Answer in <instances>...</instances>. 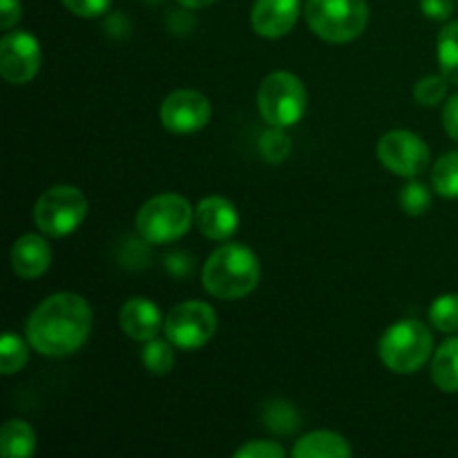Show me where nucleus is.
I'll list each match as a JSON object with an SVG mask.
<instances>
[{
  "label": "nucleus",
  "instance_id": "nucleus-22",
  "mask_svg": "<svg viewBox=\"0 0 458 458\" xmlns=\"http://www.w3.org/2000/svg\"><path fill=\"white\" fill-rule=\"evenodd\" d=\"M141 360L146 365V369L155 376H165L174 365V352L173 343H165V340L152 338L148 340L146 347H143Z\"/></svg>",
  "mask_w": 458,
  "mask_h": 458
},
{
  "label": "nucleus",
  "instance_id": "nucleus-28",
  "mask_svg": "<svg viewBox=\"0 0 458 458\" xmlns=\"http://www.w3.org/2000/svg\"><path fill=\"white\" fill-rule=\"evenodd\" d=\"M74 16L81 18H97L107 12L112 0H61Z\"/></svg>",
  "mask_w": 458,
  "mask_h": 458
},
{
  "label": "nucleus",
  "instance_id": "nucleus-30",
  "mask_svg": "<svg viewBox=\"0 0 458 458\" xmlns=\"http://www.w3.org/2000/svg\"><path fill=\"white\" fill-rule=\"evenodd\" d=\"M22 16L21 0H0V25L3 30H12Z\"/></svg>",
  "mask_w": 458,
  "mask_h": 458
},
{
  "label": "nucleus",
  "instance_id": "nucleus-33",
  "mask_svg": "<svg viewBox=\"0 0 458 458\" xmlns=\"http://www.w3.org/2000/svg\"><path fill=\"white\" fill-rule=\"evenodd\" d=\"M456 3H458V0H456Z\"/></svg>",
  "mask_w": 458,
  "mask_h": 458
},
{
  "label": "nucleus",
  "instance_id": "nucleus-10",
  "mask_svg": "<svg viewBox=\"0 0 458 458\" xmlns=\"http://www.w3.org/2000/svg\"><path fill=\"white\" fill-rule=\"evenodd\" d=\"M210 101L197 89H174L164 98L159 119L173 134H192L210 121Z\"/></svg>",
  "mask_w": 458,
  "mask_h": 458
},
{
  "label": "nucleus",
  "instance_id": "nucleus-20",
  "mask_svg": "<svg viewBox=\"0 0 458 458\" xmlns=\"http://www.w3.org/2000/svg\"><path fill=\"white\" fill-rule=\"evenodd\" d=\"M434 191L447 199H458V152H447L432 168Z\"/></svg>",
  "mask_w": 458,
  "mask_h": 458
},
{
  "label": "nucleus",
  "instance_id": "nucleus-16",
  "mask_svg": "<svg viewBox=\"0 0 458 458\" xmlns=\"http://www.w3.org/2000/svg\"><path fill=\"white\" fill-rule=\"evenodd\" d=\"M295 458H349L352 456V447L344 441L340 434L327 432V429H320V432L304 434L293 447Z\"/></svg>",
  "mask_w": 458,
  "mask_h": 458
},
{
  "label": "nucleus",
  "instance_id": "nucleus-26",
  "mask_svg": "<svg viewBox=\"0 0 458 458\" xmlns=\"http://www.w3.org/2000/svg\"><path fill=\"white\" fill-rule=\"evenodd\" d=\"M401 206L407 215H425L432 206V195H429L428 186L420 182H410L403 186L401 191Z\"/></svg>",
  "mask_w": 458,
  "mask_h": 458
},
{
  "label": "nucleus",
  "instance_id": "nucleus-29",
  "mask_svg": "<svg viewBox=\"0 0 458 458\" xmlns=\"http://www.w3.org/2000/svg\"><path fill=\"white\" fill-rule=\"evenodd\" d=\"M420 9L432 21H447L454 12V0H420Z\"/></svg>",
  "mask_w": 458,
  "mask_h": 458
},
{
  "label": "nucleus",
  "instance_id": "nucleus-7",
  "mask_svg": "<svg viewBox=\"0 0 458 458\" xmlns=\"http://www.w3.org/2000/svg\"><path fill=\"white\" fill-rule=\"evenodd\" d=\"M88 199L74 186H52L34 206V224L49 237H65L83 224Z\"/></svg>",
  "mask_w": 458,
  "mask_h": 458
},
{
  "label": "nucleus",
  "instance_id": "nucleus-5",
  "mask_svg": "<svg viewBox=\"0 0 458 458\" xmlns=\"http://www.w3.org/2000/svg\"><path fill=\"white\" fill-rule=\"evenodd\" d=\"M195 222V210L174 192L152 197L150 201L139 208L137 213V231L148 244H170L177 242L188 233V228Z\"/></svg>",
  "mask_w": 458,
  "mask_h": 458
},
{
  "label": "nucleus",
  "instance_id": "nucleus-19",
  "mask_svg": "<svg viewBox=\"0 0 458 458\" xmlns=\"http://www.w3.org/2000/svg\"><path fill=\"white\" fill-rule=\"evenodd\" d=\"M438 65L441 74L452 85H458V21L443 27L438 34Z\"/></svg>",
  "mask_w": 458,
  "mask_h": 458
},
{
  "label": "nucleus",
  "instance_id": "nucleus-12",
  "mask_svg": "<svg viewBox=\"0 0 458 458\" xmlns=\"http://www.w3.org/2000/svg\"><path fill=\"white\" fill-rule=\"evenodd\" d=\"M300 9V0H255L250 25L264 38H282L295 27Z\"/></svg>",
  "mask_w": 458,
  "mask_h": 458
},
{
  "label": "nucleus",
  "instance_id": "nucleus-13",
  "mask_svg": "<svg viewBox=\"0 0 458 458\" xmlns=\"http://www.w3.org/2000/svg\"><path fill=\"white\" fill-rule=\"evenodd\" d=\"M195 222L201 235L215 242H226L235 235L237 226H240V215L233 201L226 197L210 195L199 201L195 210Z\"/></svg>",
  "mask_w": 458,
  "mask_h": 458
},
{
  "label": "nucleus",
  "instance_id": "nucleus-15",
  "mask_svg": "<svg viewBox=\"0 0 458 458\" xmlns=\"http://www.w3.org/2000/svg\"><path fill=\"white\" fill-rule=\"evenodd\" d=\"M52 264V249L47 240L40 235H22L13 242L12 249V268L22 280H36L43 276Z\"/></svg>",
  "mask_w": 458,
  "mask_h": 458
},
{
  "label": "nucleus",
  "instance_id": "nucleus-18",
  "mask_svg": "<svg viewBox=\"0 0 458 458\" xmlns=\"http://www.w3.org/2000/svg\"><path fill=\"white\" fill-rule=\"evenodd\" d=\"M36 450V434L30 423L12 419L3 425L0 432V454L4 458H27Z\"/></svg>",
  "mask_w": 458,
  "mask_h": 458
},
{
  "label": "nucleus",
  "instance_id": "nucleus-4",
  "mask_svg": "<svg viewBox=\"0 0 458 458\" xmlns=\"http://www.w3.org/2000/svg\"><path fill=\"white\" fill-rule=\"evenodd\" d=\"M304 16L316 36L327 43H349L369 21L367 0H307Z\"/></svg>",
  "mask_w": 458,
  "mask_h": 458
},
{
  "label": "nucleus",
  "instance_id": "nucleus-1",
  "mask_svg": "<svg viewBox=\"0 0 458 458\" xmlns=\"http://www.w3.org/2000/svg\"><path fill=\"white\" fill-rule=\"evenodd\" d=\"M92 329V309L79 293H54L31 311L27 340L38 353L63 358L79 352Z\"/></svg>",
  "mask_w": 458,
  "mask_h": 458
},
{
  "label": "nucleus",
  "instance_id": "nucleus-32",
  "mask_svg": "<svg viewBox=\"0 0 458 458\" xmlns=\"http://www.w3.org/2000/svg\"><path fill=\"white\" fill-rule=\"evenodd\" d=\"M177 3L186 9H201V7H208V4H213L215 0H177Z\"/></svg>",
  "mask_w": 458,
  "mask_h": 458
},
{
  "label": "nucleus",
  "instance_id": "nucleus-24",
  "mask_svg": "<svg viewBox=\"0 0 458 458\" xmlns=\"http://www.w3.org/2000/svg\"><path fill=\"white\" fill-rule=\"evenodd\" d=\"M291 152V139L284 134V128L267 130L259 139V155L264 157V161L268 164H282V161L289 157Z\"/></svg>",
  "mask_w": 458,
  "mask_h": 458
},
{
  "label": "nucleus",
  "instance_id": "nucleus-23",
  "mask_svg": "<svg viewBox=\"0 0 458 458\" xmlns=\"http://www.w3.org/2000/svg\"><path fill=\"white\" fill-rule=\"evenodd\" d=\"M429 320L434 329L443 334H456L458 331V293H445L437 298L429 307Z\"/></svg>",
  "mask_w": 458,
  "mask_h": 458
},
{
  "label": "nucleus",
  "instance_id": "nucleus-8",
  "mask_svg": "<svg viewBox=\"0 0 458 458\" xmlns=\"http://www.w3.org/2000/svg\"><path fill=\"white\" fill-rule=\"evenodd\" d=\"M165 338L179 349H199L217 331V313L210 304L191 300L173 307L164 322Z\"/></svg>",
  "mask_w": 458,
  "mask_h": 458
},
{
  "label": "nucleus",
  "instance_id": "nucleus-31",
  "mask_svg": "<svg viewBox=\"0 0 458 458\" xmlns=\"http://www.w3.org/2000/svg\"><path fill=\"white\" fill-rule=\"evenodd\" d=\"M443 125H445L447 134L458 141V94H454L443 107Z\"/></svg>",
  "mask_w": 458,
  "mask_h": 458
},
{
  "label": "nucleus",
  "instance_id": "nucleus-14",
  "mask_svg": "<svg viewBox=\"0 0 458 458\" xmlns=\"http://www.w3.org/2000/svg\"><path fill=\"white\" fill-rule=\"evenodd\" d=\"M119 325L128 338L148 343L161 331V311L155 302L146 298H130L119 311Z\"/></svg>",
  "mask_w": 458,
  "mask_h": 458
},
{
  "label": "nucleus",
  "instance_id": "nucleus-9",
  "mask_svg": "<svg viewBox=\"0 0 458 458\" xmlns=\"http://www.w3.org/2000/svg\"><path fill=\"white\" fill-rule=\"evenodd\" d=\"M378 159L401 177H416L429 165V148L410 130H392L378 141Z\"/></svg>",
  "mask_w": 458,
  "mask_h": 458
},
{
  "label": "nucleus",
  "instance_id": "nucleus-2",
  "mask_svg": "<svg viewBox=\"0 0 458 458\" xmlns=\"http://www.w3.org/2000/svg\"><path fill=\"white\" fill-rule=\"evenodd\" d=\"M201 282L219 300H240L259 282L258 255L244 244H224L206 259Z\"/></svg>",
  "mask_w": 458,
  "mask_h": 458
},
{
  "label": "nucleus",
  "instance_id": "nucleus-21",
  "mask_svg": "<svg viewBox=\"0 0 458 458\" xmlns=\"http://www.w3.org/2000/svg\"><path fill=\"white\" fill-rule=\"evenodd\" d=\"M27 358H30V352H27L25 340L13 331H4L0 340V371L4 376L18 374L27 365Z\"/></svg>",
  "mask_w": 458,
  "mask_h": 458
},
{
  "label": "nucleus",
  "instance_id": "nucleus-3",
  "mask_svg": "<svg viewBox=\"0 0 458 458\" xmlns=\"http://www.w3.org/2000/svg\"><path fill=\"white\" fill-rule=\"evenodd\" d=\"M434 338L420 320H398L383 334L378 353L383 365L394 374H414L432 356Z\"/></svg>",
  "mask_w": 458,
  "mask_h": 458
},
{
  "label": "nucleus",
  "instance_id": "nucleus-25",
  "mask_svg": "<svg viewBox=\"0 0 458 458\" xmlns=\"http://www.w3.org/2000/svg\"><path fill=\"white\" fill-rule=\"evenodd\" d=\"M447 83H450V81H447L443 74L441 76H437V74L423 76V79L414 85V98L425 107L438 106V103L445 98Z\"/></svg>",
  "mask_w": 458,
  "mask_h": 458
},
{
  "label": "nucleus",
  "instance_id": "nucleus-17",
  "mask_svg": "<svg viewBox=\"0 0 458 458\" xmlns=\"http://www.w3.org/2000/svg\"><path fill=\"white\" fill-rule=\"evenodd\" d=\"M432 380L441 392H458V338H447L434 352Z\"/></svg>",
  "mask_w": 458,
  "mask_h": 458
},
{
  "label": "nucleus",
  "instance_id": "nucleus-27",
  "mask_svg": "<svg viewBox=\"0 0 458 458\" xmlns=\"http://www.w3.org/2000/svg\"><path fill=\"white\" fill-rule=\"evenodd\" d=\"M284 447L276 441H250L235 452L237 458H282Z\"/></svg>",
  "mask_w": 458,
  "mask_h": 458
},
{
  "label": "nucleus",
  "instance_id": "nucleus-6",
  "mask_svg": "<svg viewBox=\"0 0 458 458\" xmlns=\"http://www.w3.org/2000/svg\"><path fill=\"white\" fill-rule=\"evenodd\" d=\"M258 107L268 125L291 128L302 119L307 110L304 83L291 72H273L259 85Z\"/></svg>",
  "mask_w": 458,
  "mask_h": 458
},
{
  "label": "nucleus",
  "instance_id": "nucleus-11",
  "mask_svg": "<svg viewBox=\"0 0 458 458\" xmlns=\"http://www.w3.org/2000/svg\"><path fill=\"white\" fill-rule=\"evenodd\" d=\"M40 67V43L30 31H9L0 40V74L7 83L25 85Z\"/></svg>",
  "mask_w": 458,
  "mask_h": 458
}]
</instances>
